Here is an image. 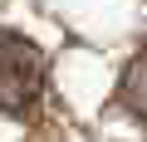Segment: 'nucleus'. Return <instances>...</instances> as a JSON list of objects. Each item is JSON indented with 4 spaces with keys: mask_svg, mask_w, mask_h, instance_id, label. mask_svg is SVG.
Masks as SVG:
<instances>
[{
    "mask_svg": "<svg viewBox=\"0 0 147 142\" xmlns=\"http://www.w3.org/2000/svg\"><path fill=\"white\" fill-rule=\"evenodd\" d=\"M49 88V69L34 39L0 30V113H30Z\"/></svg>",
    "mask_w": 147,
    "mask_h": 142,
    "instance_id": "1",
    "label": "nucleus"
},
{
    "mask_svg": "<svg viewBox=\"0 0 147 142\" xmlns=\"http://www.w3.org/2000/svg\"><path fill=\"white\" fill-rule=\"evenodd\" d=\"M118 108H123L137 127H147V39H142V49L127 59L123 79H118Z\"/></svg>",
    "mask_w": 147,
    "mask_h": 142,
    "instance_id": "2",
    "label": "nucleus"
}]
</instances>
